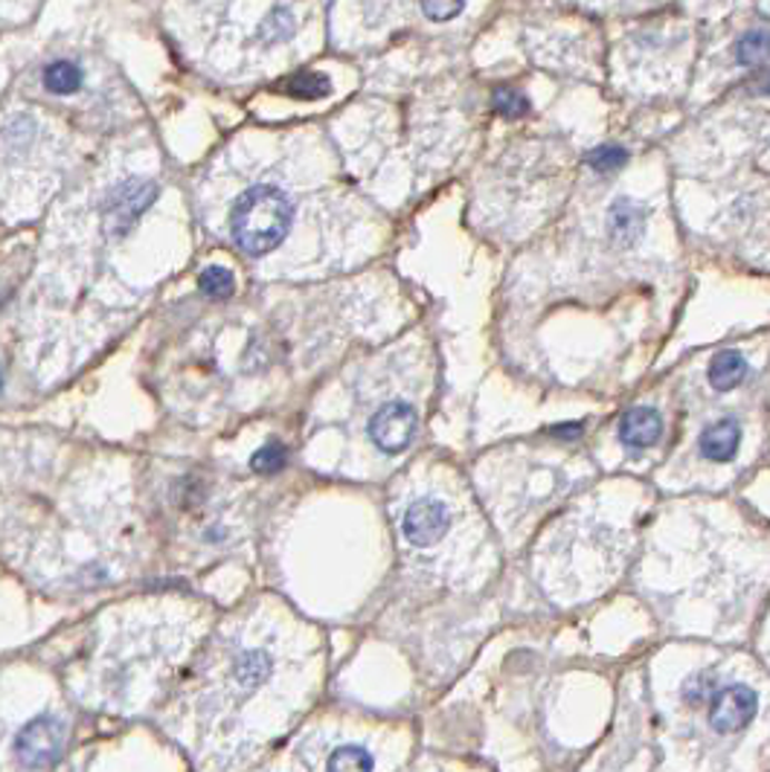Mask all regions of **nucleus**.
<instances>
[{"label": "nucleus", "mask_w": 770, "mask_h": 772, "mask_svg": "<svg viewBox=\"0 0 770 772\" xmlns=\"http://www.w3.org/2000/svg\"><path fill=\"white\" fill-rule=\"evenodd\" d=\"M683 700H686L689 706H701V703H710L712 697V680L710 677H692L683 683L681 688Z\"/></svg>", "instance_id": "22"}, {"label": "nucleus", "mask_w": 770, "mask_h": 772, "mask_svg": "<svg viewBox=\"0 0 770 772\" xmlns=\"http://www.w3.org/2000/svg\"><path fill=\"white\" fill-rule=\"evenodd\" d=\"M329 90H332V81L323 74H296L282 85V94L294 96V99H320V96H329Z\"/></svg>", "instance_id": "15"}, {"label": "nucleus", "mask_w": 770, "mask_h": 772, "mask_svg": "<svg viewBox=\"0 0 770 772\" xmlns=\"http://www.w3.org/2000/svg\"><path fill=\"white\" fill-rule=\"evenodd\" d=\"M451 526L448 508L437 497H419L408 506L405 517H401V531L413 546H433L439 544Z\"/></svg>", "instance_id": "6"}, {"label": "nucleus", "mask_w": 770, "mask_h": 772, "mask_svg": "<svg viewBox=\"0 0 770 772\" xmlns=\"http://www.w3.org/2000/svg\"><path fill=\"white\" fill-rule=\"evenodd\" d=\"M491 105L504 117H524V114H529V99L515 88H497L495 96H491Z\"/></svg>", "instance_id": "20"}, {"label": "nucleus", "mask_w": 770, "mask_h": 772, "mask_svg": "<svg viewBox=\"0 0 770 772\" xmlns=\"http://www.w3.org/2000/svg\"><path fill=\"white\" fill-rule=\"evenodd\" d=\"M748 378V361L739 352H721L710 363V383L712 390L730 392Z\"/></svg>", "instance_id": "11"}, {"label": "nucleus", "mask_w": 770, "mask_h": 772, "mask_svg": "<svg viewBox=\"0 0 770 772\" xmlns=\"http://www.w3.org/2000/svg\"><path fill=\"white\" fill-rule=\"evenodd\" d=\"M294 206L276 186H253L230 213V233L251 256H265L289 236Z\"/></svg>", "instance_id": "1"}, {"label": "nucleus", "mask_w": 770, "mask_h": 772, "mask_svg": "<svg viewBox=\"0 0 770 772\" xmlns=\"http://www.w3.org/2000/svg\"><path fill=\"white\" fill-rule=\"evenodd\" d=\"M416 436V410L405 401H393L384 404L372 416L370 421V439L378 450L384 453H401L410 448V441Z\"/></svg>", "instance_id": "5"}, {"label": "nucleus", "mask_w": 770, "mask_h": 772, "mask_svg": "<svg viewBox=\"0 0 770 772\" xmlns=\"http://www.w3.org/2000/svg\"><path fill=\"white\" fill-rule=\"evenodd\" d=\"M271 671H274V665H271V656L265 651H245V654H238L236 662H233V677H236L233 683L242 692H253V688H260L271 677Z\"/></svg>", "instance_id": "10"}, {"label": "nucleus", "mask_w": 770, "mask_h": 772, "mask_svg": "<svg viewBox=\"0 0 770 772\" xmlns=\"http://www.w3.org/2000/svg\"><path fill=\"white\" fill-rule=\"evenodd\" d=\"M285 462H289V450L282 448L280 441H267V444H262V448L251 457V468L260 473L282 471Z\"/></svg>", "instance_id": "18"}, {"label": "nucleus", "mask_w": 770, "mask_h": 772, "mask_svg": "<svg viewBox=\"0 0 770 772\" xmlns=\"http://www.w3.org/2000/svg\"><path fill=\"white\" fill-rule=\"evenodd\" d=\"M0 383H3V378H0Z\"/></svg>", "instance_id": "25"}, {"label": "nucleus", "mask_w": 770, "mask_h": 772, "mask_svg": "<svg viewBox=\"0 0 770 772\" xmlns=\"http://www.w3.org/2000/svg\"><path fill=\"white\" fill-rule=\"evenodd\" d=\"M462 9H466V0H422V12L437 23L451 21Z\"/></svg>", "instance_id": "21"}, {"label": "nucleus", "mask_w": 770, "mask_h": 772, "mask_svg": "<svg viewBox=\"0 0 770 772\" xmlns=\"http://www.w3.org/2000/svg\"><path fill=\"white\" fill-rule=\"evenodd\" d=\"M645 229V213L643 206L631 204L628 198L614 201V206L607 209V233L616 244H634Z\"/></svg>", "instance_id": "9"}, {"label": "nucleus", "mask_w": 770, "mask_h": 772, "mask_svg": "<svg viewBox=\"0 0 770 772\" xmlns=\"http://www.w3.org/2000/svg\"><path fill=\"white\" fill-rule=\"evenodd\" d=\"M735 59L744 67H756L770 61V32L768 30H750L739 38L735 45Z\"/></svg>", "instance_id": "13"}, {"label": "nucleus", "mask_w": 770, "mask_h": 772, "mask_svg": "<svg viewBox=\"0 0 770 772\" xmlns=\"http://www.w3.org/2000/svg\"><path fill=\"white\" fill-rule=\"evenodd\" d=\"M759 712V694L750 685H727L710 703V726L719 735H733L750 726V721Z\"/></svg>", "instance_id": "4"}, {"label": "nucleus", "mask_w": 770, "mask_h": 772, "mask_svg": "<svg viewBox=\"0 0 770 772\" xmlns=\"http://www.w3.org/2000/svg\"><path fill=\"white\" fill-rule=\"evenodd\" d=\"M294 32V16L289 9H274L265 21L260 23V38L267 41V45H276V41H285V38Z\"/></svg>", "instance_id": "17"}, {"label": "nucleus", "mask_w": 770, "mask_h": 772, "mask_svg": "<svg viewBox=\"0 0 770 772\" xmlns=\"http://www.w3.org/2000/svg\"><path fill=\"white\" fill-rule=\"evenodd\" d=\"M198 285L213 300H227L233 294V287H236V280H233V273L227 267H207V271L201 273Z\"/></svg>", "instance_id": "16"}, {"label": "nucleus", "mask_w": 770, "mask_h": 772, "mask_svg": "<svg viewBox=\"0 0 770 772\" xmlns=\"http://www.w3.org/2000/svg\"><path fill=\"white\" fill-rule=\"evenodd\" d=\"M65 737H67L65 721L52 717V714H41V717L30 721L21 729V732H18L16 758L23 766H27V770L50 766L52 761L61 755Z\"/></svg>", "instance_id": "2"}, {"label": "nucleus", "mask_w": 770, "mask_h": 772, "mask_svg": "<svg viewBox=\"0 0 770 772\" xmlns=\"http://www.w3.org/2000/svg\"><path fill=\"white\" fill-rule=\"evenodd\" d=\"M660 436H663V419L652 407H634L620 421V439L628 448H652V444H657Z\"/></svg>", "instance_id": "8"}, {"label": "nucleus", "mask_w": 770, "mask_h": 772, "mask_svg": "<svg viewBox=\"0 0 770 772\" xmlns=\"http://www.w3.org/2000/svg\"><path fill=\"white\" fill-rule=\"evenodd\" d=\"M753 90L762 96H770V70H762V74L753 79Z\"/></svg>", "instance_id": "23"}, {"label": "nucleus", "mask_w": 770, "mask_h": 772, "mask_svg": "<svg viewBox=\"0 0 770 772\" xmlns=\"http://www.w3.org/2000/svg\"><path fill=\"white\" fill-rule=\"evenodd\" d=\"M157 186L152 180H126L105 201V227L111 236H123L134 227V221L155 204Z\"/></svg>", "instance_id": "3"}, {"label": "nucleus", "mask_w": 770, "mask_h": 772, "mask_svg": "<svg viewBox=\"0 0 770 772\" xmlns=\"http://www.w3.org/2000/svg\"><path fill=\"white\" fill-rule=\"evenodd\" d=\"M45 88L50 94H76L82 88V70L74 61H52L45 67Z\"/></svg>", "instance_id": "12"}, {"label": "nucleus", "mask_w": 770, "mask_h": 772, "mask_svg": "<svg viewBox=\"0 0 770 772\" xmlns=\"http://www.w3.org/2000/svg\"><path fill=\"white\" fill-rule=\"evenodd\" d=\"M741 444V427L735 419H719L706 427L701 439H698V448H701V457L710 459V462H730L735 457V450Z\"/></svg>", "instance_id": "7"}, {"label": "nucleus", "mask_w": 770, "mask_h": 772, "mask_svg": "<svg viewBox=\"0 0 770 772\" xmlns=\"http://www.w3.org/2000/svg\"><path fill=\"white\" fill-rule=\"evenodd\" d=\"M376 761L363 746H338V750L329 755L326 772H372Z\"/></svg>", "instance_id": "14"}, {"label": "nucleus", "mask_w": 770, "mask_h": 772, "mask_svg": "<svg viewBox=\"0 0 770 772\" xmlns=\"http://www.w3.org/2000/svg\"><path fill=\"white\" fill-rule=\"evenodd\" d=\"M556 436H562V439H576L578 433H582V424H567V427H556L553 430Z\"/></svg>", "instance_id": "24"}, {"label": "nucleus", "mask_w": 770, "mask_h": 772, "mask_svg": "<svg viewBox=\"0 0 770 772\" xmlns=\"http://www.w3.org/2000/svg\"><path fill=\"white\" fill-rule=\"evenodd\" d=\"M625 160H628V152L623 146H600L587 155V166L593 172H600V175L616 172L620 166H625Z\"/></svg>", "instance_id": "19"}]
</instances>
